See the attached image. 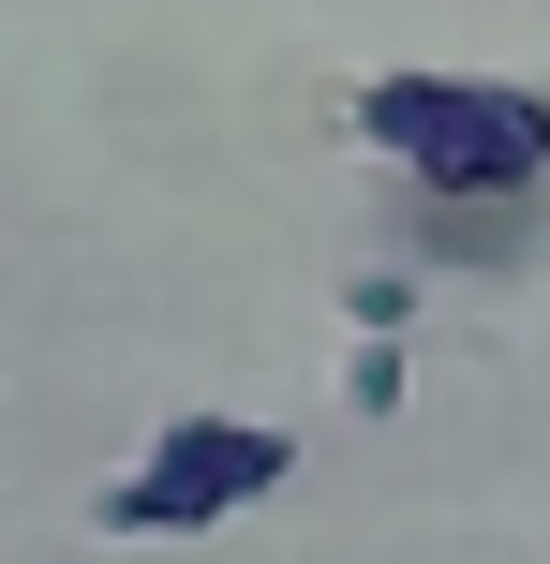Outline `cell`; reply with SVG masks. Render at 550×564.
<instances>
[{"instance_id": "7a4b0ae2", "label": "cell", "mask_w": 550, "mask_h": 564, "mask_svg": "<svg viewBox=\"0 0 550 564\" xmlns=\"http://www.w3.org/2000/svg\"><path fill=\"white\" fill-rule=\"evenodd\" d=\"M283 476H298V431H254V416H179V431H149V460H134V476H105V490H89V520H105V535H208V520L268 506Z\"/></svg>"}, {"instance_id": "3957f363", "label": "cell", "mask_w": 550, "mask_h": 564, "mask_svg": "<svg viewBox=\"0 0 550 564\" xmlns=\"http://www.w3.org/2000/svg\"><path fill=\"white\" fill-rule=\"evenodd\" d=\"M402 387H417V371H402V341H373V327H357V357H343V416H402Z\"/></svg>"}, {"instance_id": "6da1fadb", "label": "cell", "mask_w": 550, "mask_h": 564, "mask_svg": "<svg viewBox=\"0 0 550 564\" xmlns=\"http://www.w3.org/2000/svg\"><path fill=\"white\" fill-rule=\"evenodd\" d=\"M343 119L402 194H550V89L521 75H357Z\"/></svg>"}, {"instance_id": "277c9868", "label": "cell", "mask_w": 550, "mask_h": 564, "mask_svg": "<svg viewBox=\"0 0 550 564\" xmlns=\"http://www.w3.org/2000/svg\"><path fill=\"white\" fill-rule=\"evenodd\" d=\"M343 327L402 341V327H417V268H357V282H343Z\"/></svg>"}]
</instances>
